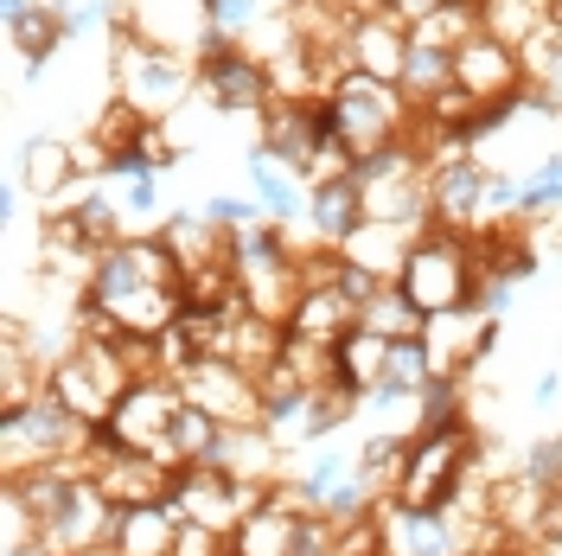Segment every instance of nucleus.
I'll return each mask as SVG.
<instances>
[{"label": "nucleus", "mask_w": 562, "mask_h": 556, "mask_svg": "<svg viewBox=\"0 0 562 556\" xmlns=\"http://www.w3.org/2000/svg\"><path fill=\"white\" fill-rule=\"evenodd\" d=\"M346 58L358 77H378L403 90V65H409V26L396 13H371V20H351L346 33Z\"/></svg>", "instance_id": "19"}, {"label": "nucleus", "mask_w": 562, "mask_h": 556, "mask_svg": "<svg viewBox=\"0 0 562 556\" xmlns=\"http://www.w3.org/2000/svg\"><path fill=\"white\" fill-rule=\"evenodd\" d=\"M454 84L480 103H518L525 97V52L492 33H473L467 45H454Z\"/></svg>", "instance_id": "12"}, {"label": "nucleus", "mask_w": 562, "mask_h": 556, "mask_svg": "<svg viewBox=\"0 0 562 556\" xmlns=\"http://www.w3.org/2000/svg\"><path fill=\"white\" fill-rule=\"evenodd\" d=\"M109 70H115V97L135 115H147V122H173L179 109L192 103V90H199V58L147 45L122 20H115V45H109Z\"/></svg>", "instance_id": "1"}, {"label": "nucleus", "mask_w": 562, "mask_h": 556, "mask_svg": "<svg viewBox=\"0 0 562 556\" xmlns=\"http://www.w3.org/2000/svg\"><path fill=\"white\" fill-rule=\"evenodd\" d=\"M384 7L403 20V26H416V20H428V13H441L448 0H384Z\"/></svg>", "instance_id": "41"}, {"label": "nucleus", "mask_w": 562, "mask_h": 556, "mask_svg": "<svg viewBox=\"0 0 562 556\" xmlns=\"http://www.w3.org/2000/svg\"><path fill=\"white\" fill-rule=\"evenodd\" d=\"M154 231H160V244L179 256V269L231 263V231H224V224H211L205 211H173V218H160Z\"/></svg>", "instance_id": "24"}, {"label": "nucleus", "mask_w": 562, "mask_h": 556, "mask_svg": "<svg viewBox=\"0 0 562 556\" xmlns=\"http://www.w3.org/2000/svg\"><path fill=\"white\" fill-rule=\"evenodd\" d=\"M351 326H358V308H351L339 288H301V301L288 313V333L294 340H314V346H339Z\"/></svg>", "instance_id": "26"}, {"label": "nucleus", "mask_w": 562, "mask_h": 556, "mask_svg": "<svg viewBox=\"0 0 562 556\" xmlns=\"http://www.w3.org/2000/svg\"><path fill=\"white\" fill-rule=\"evenodd\" d=\"M416 237L422 231H409V224H378V218H364L339 249H346V263L371 269L378 281H396L403 276V263H409V249H416Z\"/></svg>", "instance_id": "22"}, {"label": "nucleus", "mask_w": 562, "mask_h": 556, "mask_svg": "<svg viewBox=\"0 0 562 556\" xmlns=\"http://www.w3.org/2000/svg\"><path fill=\"white\" fill-rule=\"evenodd\" d=\"M128 383H135V371H128V358H122V340H97V333H83V326H77L70 352H58V358L45 365V390H52L77 422H90V429H103V422L115 416V403L128 397Z\"/></svg>", "instance_id": "2"}, {"label": "nucleus", "mask_w": 562, "mask_h": 556, "mask_svg": "<svg viewBox=\"0 0 562 556\" xmlns=\"http://www.w3.org/2000/svg\"><path fill=\"white\" fill-rule=\"evenodd\" d=\"M186 410V397H179V378H135L128 383V397L115 403V416L103 422L109 435L122 442V448L135 454H154V460H173V416Z\"/></svg>", "instance_id": "10"}, {"label": "nucleus", "mask_w": 562, "mask_h": 556, "mask_svg": "<svg viewBox=\"0 0 562 556\" xmlns=\"http://www.w3.org/2000/svg\"><path fill=\"white\" fill-rule=\"evenodd\" d=\"M38 0H7V20H20V13H33Z\"/></svg>", "instance_id": "43"}, {"label": "nucleus", "mask_w": 562, "mask_h": 556, "mask_svg": "<svg viewBox=\"0 0 562 556\" xmlns=\"http://www.w3.org/2000/svg\"><path fill=\"white\" fill-rule=\"evenodd\" d=\"M358 326H371V333H384V340H409V333H422V313H416V301L403 294V281H384L378 301L358 313Z\"/></svg>", "instance_id": "32"}, {"label": "nucleus", "mask_w": 562, "mask_h": 556, "mask_svg": "<svg viewBox=\"0 0 562 556\" xmlns=\"http://www.w3.org/2000/svg\"><path fill=\"white\" fill-rule=\"evenodd\" d=\"M122 26L140 33L147 45L186 52V58H199L211 38H217V33H211V7H205V0H128Z\"/></svg>", "instance_id": "15"}, {"label": "nucleus", "mask_w": 562, "mask_h": 556, "mask_svg": "<svg viewBox=\"0 0 562 556\" xmlns=\"http://www.w3.org/2000/svg\"><path fill=\"white\" fill-rule=\"evenodd\" d=\"M333 109V141H346L351 160L358 154H378L390 141L409 135V122H416V103L396 90V84H378V77H339V90L326 97Z\"/></svg>", "instance_id": "6"}, {"label": "nucleus", "mask_w": 562, "mask_h": 556, "mask_svg": "<svg viewBox=\"0 0 562 556\" xmlns=\"http://www.w3.org/2000/svg\"><path fill=\"white\" fill-rule=\"evenodd\" d=\"M173 556H231V537H224V531H205V524H186V519H179Z\"/></svg>", "instance_id": "39"}, {"label": "nucleus", "mask_w": 562, "mask_h": 556, "mask_svg": "<svg viewBox=\"0 0 562 556\" xmlns=\"http://www.w3.org/2000/svg\"><path fill=\"white\" fill-rule=\"evenodd\" d=\"M378 531H384V556H467V531L448 512H409V505L384 499Z\"/></svg>", "instance_id": "17"}, {"label": "nucleus", "mask_w": 562, "mask_h": 556, "mask_svg": "<svg viewBox=\"0 0 562 556\" xmlns=\"http://www.w3.org/2000/svg\"><path fill=\"white\" fill-rule=\"evenodd\" d=\"M179 544V512L160 499V505H128L109 524V551L115 556H173Z\"/></svg>", "instance_id": "21"}, {"label": "nucleus", "mask_w": 562, "mask_h": 556, "mask_svg": "<svg viewBox=\"0 0 562 556\" xmlns=\"http://www.w3.org/2000/svg\"><path fill=\"white\" fill-rule=\"evenodd\" d=\"M518 474H530L537 487H562V435H537Z\"/></svg>", "instance_id": "38"}, {"label": "nucleus", "mask_w": 562, "mask_h": 556, "mask_svg": "<svg viewBox=\"0 0 562 556\" xmlns=\"http://www.w3.org/2000/svg\"><path fill=\"white\" fill-rule=\"evenodd\" d=\"M109 524H115V505L103 499L97 480H83L52 519L38 524V544L52 556H97V551H109Z\"/></svg>", "instance_id": "14"}, {"label": "nucleus", "mask_w": 562, "mask_h": 556, "mask_svg": "<svg viewBox=\"0 0 562 556\" xmlns=\"http://www.w3.org/2000/svg\"><path fill=\"white\" fill-rule=\"evenodd\" d=\"M358 199H364V218H378V224H409V231H428V224H435L422 154L396 160V167L378 174V179H364V186H358Z\"/></svg>", "instance_id": "16"}, {"label": "nucleus", "mask_w": 562, "mask_h": 556, "mask_svg": "<svg viewBox=\"0 0 562 556\" xmlns=\"http://www.w3.org/2000/svg\"><path fill=\"white\" fill-rule=\"evenodd\" d=\"M244 179H249V192L269 205V218H276V224H294V218H307V211H314V186L294 174L288 160H276L262 141L244 154Z\"/></svg>", "instance_id": "20"}, {"label": "nucleus", "mask_w": 562, "mask_h": 556, "mask_svg": "<svg viewBox=\"0 0 562 556\" xmlns=\"http://www.w3.org/2000/svg\"><path fill=\"white\" fill-rule=\"evenodd\" d=\"M83 442H90V422H77L52 390H38L26 410H0V467H7V480L33 474L45 460H77Z\"/></svg>", "instance_id": "5"}, {"label": "nucleus", "mask_w": 562, "mask_h": 556, "mask_svg": "<svg viewBox=\"0 0 562 556\" xmlns=\"http://www.w3.org/2000/svg\"><path fill=\"white\" fill-rule=\"evenodd\" d=\"M65 20H70V38H83V33H97V26H109L115 13H109L103 0H83V7H65ZM115 33V26H109Z\"/></svg>", "instance_id": "40"}, {"label": "nucleus", "mask_w": 562, "mask_h": 556, "mask_svg": "<svg viewBox=\"0 0 562 556\" xmlns=\"http://www.w3.org/2000/svg\"><path fill=\"white\" fill-rule=\"evenodd\" d=\"M454 84V52H435V45H409V65H403V97L409 103H435L441 90Z\"/></svg>", "instance_id": "31"}, {"label": "nucleus", "mask_w": 562, "mask_h": 556, "mask_svg": "<svg viewBox=\"0 0 562 556\" xmlns=\"http://www.w3.org/2000/svg\"><path fill=\"white\" fill-rule=\"evenodd\" d=\"M384 365H390V340L384 333H371V326H351L346 340L333 346V371H339V383L346 390H378L384 383Z\"/></svg>", "instance_id": "29"}, {"label": "nucleus", "mask_w": 562, "mask_h": 556, "mask_svg": "<svg viewBox=\"0 0 562 556\" xmlns=\"http://www.w3.org/2000/svg\"><path fill=\"white\" fill-rule=\"evenodd\" d=\"M179 397L192 410L217 416L224 429H256L262 422V383L249 378L244 365H231V358H192L179 371Z\"/></svg>", "instance_id": "11"}, {"label": "nucleus", "mask_w": 562, "mask_h": 556, "mask_svg": "<svg viewBox=\"0 0 562 556\" xmlns=\"http://www.w3.org/2000/svg\"><path fill=\"white\" fill-rule=\"evenodd\" d=\"M179 256L160 244V231H135V237H122V244L97 249V263H90V281H83V301H122V294H135V288H179Z\"/></svg>", "instance_id": "8"}, {"label": "nucleus", "mask_w": 562, "mask_h": 556, "mask_svg": "<svg viewBox=\"0 0 562 556\" xmlns=\"http://www.w3.org/2000/svg\"><path fill=\"white\" fill-rule=\"evenodd\" d=\"M154 211H160V174L122 179V218H128V237H135V224H154Z\"/></svg>", "instance_id": "36"}, {"label": "nucleus", "mask_w": 562, "mask_h": 556, "mask_svg": "<svg viewBox=\"0 0 562 556\" xmlns=\"http://www.w3.org/2000/svg\"><path fill=\"white\" fill-rule=\"evenodd\" d=\"M294 531H301V512L269 499L231 531V556H294Z\"/></svg>", "instance_id": "28"}, {"label": "nucleus", "mask_w": 562, "mask_h": 556, "mask_svg": "<svg viewBox=\"0 0 562 556\" xmlns=\"http://www.w3.org/2000/svg\"><path fill=\"white\" fill-rule=\"evenodd\" d=\"M403 294L416 301L422 320L435 313H454V308H473V288H480V256H473V237L467 231H441L428 224L403 263Z\"/></svg>", "instance_id": "3"}, {"label": "nucleus", "mask_w": 562, "mask_h": 556, "mask_svg": "<svg viewBox=\"0 0 562 556\" xmlns=\"http://www.w3.org/2000/svg\"><path fill=\"white\" fill-rule=\"evenodd\" d=\"M557 397H562V378H557V371H543V378H537V390H530V403H537V410H550Z\"/></svg>", "instance_id": "42"}, {"label": "nucleus", "mask_w": 562, "mask_h": 556, "mask_svg": "<svg viewBox=\"0 0 562 556\" xmlns=\"http://www.w3.org/2000/svg\"><path fill=\"white\" fill-rule=\"evenodd\" d=\"M448 422H467V378H428L416 397V435Z\"/></svg>", "instance_id": "33"}, {"label": "nucleus", "mask_w": 562, "mask_h": 556, "mask_svg": "<svg viewBox=\"0 0 562 556\" xmlns=\"http://www.w3.org/2000/svg\"><path fill=\"white\" fill-rule=\"evenodd\" d=\"M199 97L224 115H262L276 103V84H269V58H256L237 38H211L199 52Z\"/></svg>", "instance_id": "9"}, {"label": "nucleus", "mask_w": 562, "mask_h": 556, "mask_svg": "<svg viewBox=\"0 0 562 556\" xmlns=\"http://www.w3.org/2000/svg\"><path fill=\"white\" fill-rule=\"evenodd\" d=\"M77 179H83V167H77V147H70V141L33 135L26 147H20V186H26V192H38V199H65Z\"/></svg>", "instance_id": "25"}, {"label": "nucleus", "mask_w": 562, "mask_h": 556, "mask_svg": "<svg viewBox=\"0 0 562 556\" xmlns=\"http://www.w3.org/2000/svg\"><path fill=\"white\" fill-rule=\"evenodd\" d=\"M65 38H70V20H65V7H52V0H38L33 13L7 20V45H13V65L20 70H45Z\"/></svg>", "instance_id": "27"}, {"label": "nucleus", "mask_w": 562, "mask_h": 556, "mask_svg": "<svg viewBox=\"0 0 562 556\" xmlns=\"http://www.w3.org/2000/svg\"><path fill=\"white\" fill-rule=\"evenodd\" d=\"M428 378H435V358H428V346H422V333H409V340H390L384 383H396V390L422 397V383H428Z\"/></svg>", "instance_id": "34"}, {"label": "nucleus", "mask_w": 562, "mask_h": 556, "mask_svg": "<svg viewBox=\"0 0 562 556\" xmlns=\"http://www.w3.org/2000/svg\"><path fill=\"white\" fill-rule=\"evenodd\" d=\"M307 224L319 231V244H346L351 231L364 224V199H358V179H319L314 186V211H307Z\"/></svg>", "instance_id": "30"}, {"label": "nucleus", "mask_w": 562, "mask_h": 556, "mask_svg": "<svg viewBox=\"0 0 562 556\" xmlns=\"http://www.w3.org/2000/svg\"><path fill=\"white\" fill-rule=\"evenodd\" d=\"M562 211V154L525 174V218H557Z\"/></svg>", "instance_id": "35"}, {"label": "nucleus", "mask_w": 562, "mask_h": 556, "mask_svg": "<svg viewBox=\"0 0 562 556\" xmlns=\"http://www.w3.org/2000/svg\"><path fill=\"white\" fill-rule=\"evenodd\" d=\"M486 167L480 160H441L428 167V205H435V224L441 231H480L486 224Z\"/></svg>", "instance_id": "18"}, {"label": "nucleus", "mask_w": 562, "mask_h": 556, "mask_svg": "<svg viewBox=\"0 0 562 556\" xmlns=\"http://www.w3.org/2000/svg\"><path fill=\"white\" fill-rule=\"evenodd\" d=\"M205 218L211 224H224V231H244V224H262V218H269V205H262V199H256V192H224V199H211L205 205Z\"/></svg>", "instance_id": "37"}, {"label": "nucleus", "mask_w": 562, "mask_h": 556, "mask_svg": "<svg viewBox=\"0 0 562 556\" xmlns=\"http://www.w3.org/2000/svg\"><path fill=\"white\" fill-rule=\"evenodd\" d=\"M480 429L473 422H448V429H422L409 442V460H403V480H396V505L409 512H448V499L460 492V480L473 474L480 460Z\"/></svg>", "instance_id": "4"}, {"label": "nucleus", "mask_w": 562, "mask_h": 556, "mask_svg": "<svg viewBox=\"0 0 562 556\" xmlns=\"http://www.w3.org/2000/svg\"><path fill=\"white\" fill-rule=\"evenodd\" d=\"M422 346L435 358V378H473V365L498 346V320L480 308H454L422 320Z\"/></svg>", "instance_id": "13"}, {"label": "nucleus", "mask_w": 562, "mask_h": 556, "mask_svg": "<svg viewBox=\"0 0 562 556\" xmlns=\"http://www.w3.org/2000/svg\"><path fill=\"white\" fill-rule=\"evenodd\" d=\"M281 352H288V326L281 320H269V313H231V333H224V358L231 365H244L249 378H262L269 365H281Z\"/></svg>", "instance_id": "23"}, {"label": "nucleus", "mask_w": 562, "mask_h": 556, "mask_svg": "<svg viewBox=\"0 0 562 556\" xmlns=\"http://www.w3.org/2000/svg\"><path fill=\"white\" fill-rule=\"evenodd\" d=\"M167 505H173L186 524H205V531H224V537H231L256 505H269V480H237V474H224V467H173Z\"/></svg>", "instance_id": "7"}]
</instances>
